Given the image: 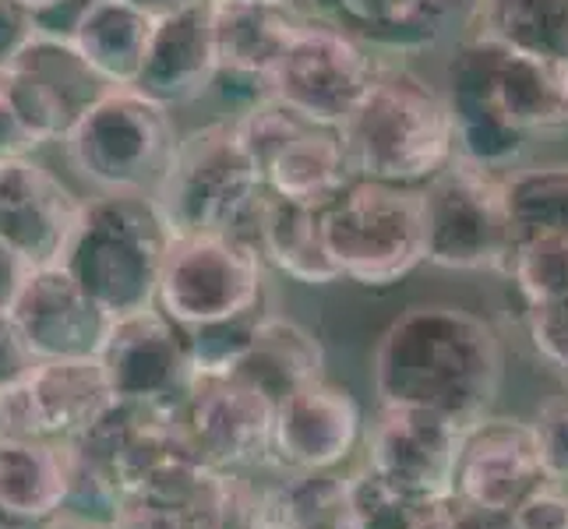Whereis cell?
<instances>
[{"mask_svg":"<svg viewBox=\"0 0 568 529\" xmlns=\"http://www.w3.org/2000/svg\"><path fill=\"white\" fill-rule=\"evenodd\" d=\"M371 370L378 406H417L469 427L491 417L505 353L498 332L474 311L414 304L382 332Z\"/></svg>","mask_w":568,"mask_h":529,"instance_id":"obj_1","label":"cell"},{"mask_svg":"<svg viewBox=\"0 0 568 529\" xmlns=\"http://www.w3.org/2000/svg\"><path fill=\"white\" fill-rule=\"evenodd\" d=\"M459 155L480 170H519L534 134L568 128L565 61L513 50L495 35H469L445 68Z\"/></svg>","mask_w":568,"mask_h":529,"instance_id":"obj_2","label":"cell"},{"mask_svg":"<svg viewBox=\"0 0 568 529\" xmlns=\"http://www.w3.org/2000/svg\"><path fill=\"white\" fill-rule=\"evenodd\" d=\"M339 134L354 176L399 187H427L459 155L448 95L403 64L382 68Z\"/></svg>","mask_w":568,"mask_h":529,"instance_id":"obj_3","label":"cell"},{"mask_svg":"<svg viewBox=\"0 0 568 529\" xmlns=\"http://www.w3.org/2000/svg\"><path fill=\"white\" fill-rule=\"evenodd\" d=\"M170 237L152 194L103 191L82 205L61 265L103 311L124 318L155 307Z\"/></svg>","mask_w":568,"mask_h":529,"instance_id":"obj_4","label":"cell"},{"mask_svg":"<svg viewBox=\"0 0 568 529\" xmlns=\"http://www.w3.org/2000/svg\"><path fill=\"white\" fill-rule=\"evenodd\" d=\"M325 244L339 279L388 289L427 262L420 187L354 176L325 208Z\"/></svg>","mask_w":568,"mask_h":529,"instance_id":"obj_5","label":"cell"},{"mask_svg":"<svg viewBox=\"0 0 568 529\" xmlns=\"http://www.w3.org/2000/svg\"><path fill=\"white\" fill-rule=\"evenodd\" d=\"M178 145L170 106L139 89H106L64 139L71 166L89 184L128 194L160 187Z\"/></svg>","mask_w":568,"mask_h":529,"instance_id":"obj_6","label":"cell"},{"mask_svg":"<svg viewBox=\"0 0 568 529\" xmlns=\"http://www.w3.org/2000/svg\"><path fill=\"white\" fill-rule=\"evenodd\" d=\"M265 258L233 233H173L155 307L184 332L268 311Z\"/></svg>","mask_w":568,"mask_h":529,"instance_id":"obj_7","label":"cell"},{"mask_svg":"<svg viewBox=\"0 0 568 529\" xmlns=\"http://www.w3.org/2000/svg\"><path fill=\"white\" fill-rule=\"evenodd\" d=\"M262 187L233 121H212L184 134L152 199L170 233H233Z\"/></svg>","mask_w":568,"mask_h":529,"instance_id":"obj_8","label":"cell"},{"mask_svg":"<svg viewBox=\"0 0 568 529\" xmlns=\"http://www.w3.org/2000/svg\"><path fill=\"white\" fill-rule=\"evenodd\" d=\"M427 220V265L448 272H498L513 254V220L505 176L456 155L435 181L420 187Z\"/></svg>","mask_w":568,"mask_h":529,"instance_id":"obj_9","label":"cell"},{"mask_svg":"<svg viewBox=\"0 0 568 529\" xmlns=\"http://www.w3.org/2000/svg\"><path fill=\"white\" fill-rule=\"evenodd\" d=\"M385 61L328 18H304L272 74V100L325 128H343L375 89Z\"/></svg>","mask_w":568,"mask_h":529,"instance_id":"obj_10","label":"cell"},{"mask_svg":"<svg viewBox=\"0 0 568 529\" xmlns=\"http://www.w3.org/2000/svg\"><path fill=\"white\" fill-rule=\"evenodd\" d=\"M276 399L237 370H194L178 403L181 452L212 469H258L272 462Z\"/></svg>","mask_w":568,"mask_h":529,"instance_id":"obj_11","label":"cell"},{"mask_svg":"<svg viewBox=\"0 0 568 529\" xmlns=\"http://www.w3.org/2000/svg\"><path fill=\"white\" fill-rule=\"evenodd\" d=\"M251 501L247 474L173 452L116 501L110 529H247Z\"/></svg>","mask_w":568,"mask_h":529,"instance_id":"obj_12","label":"cell"},{"mask_svg":"<svg viewBox=\"0 0 568 529\" xmlns=\"http://www.w3.org/2000/svg\"><path fill=\"white\" fill-rule=\"evenodd\" d=\"M110 85L78 53L71 35L32 29L8 64H0V95L32 139L64 142L85 110Z\"/></svg>","mask_w":568,"mask_h":529,"instance_id":"obj_13","label":"cell"},{"mask_svg":"<svg viewBox=\"0 0 568 529\" xmlns=\"http://www.w3.org/2000/svg\"><path fill=\"white\" fill-rule=\"evenodd\" d=\"M116 406L100 357L36 360L32 370L0 391V438L78 441Z\"/></svg>","mask_w":568,"mask_h":529,"instance_id":"obj_14","label":"cell"},{"mask_svg":"<svg viewBox=\"0 0 568 529\" xmlns=\"http://www.w3.org/2000/svg\"><path fill=\"white\" fill-rule=\"evenodd\" d=\"M463 430L442 414L417 406H378L364 427V462L417 505L456 495V462Z\"/></svg>","mask_w":568,"mask_h":529,"instance_id":"obj_15","label":"cell"},{"mask_svg":"<svg viewBox=\"0 0 568 529\" xmlns=\"http://www.w3.org/2000/svg\"><path fill=\"white\" fill-rule=\"evenodd\" d=\"M8 315L26 336L36 360L100 357L116 322L61 262L29 268Z\"/></svg>","mask_w":568,"mask_h":529,"instance_id":"obj_16","label":"cell"},{"mask_svg":"<svg viewBox=\"0 0 568 529\" xmlns=\"http://www.w3.org/2000/svg\"><path fill=\"white\" fill-rule=\"evenodd\" d=\"M304 18L293 4H247V0H212V39L220 74L215 85L223 100L241 110L272 100V74H276L286 47L293 43Z\"/></svg>","mask_w":568,"mask_h":529,"instance_id":"obj_17","label":"cell"},{"mask_svg":"<svg viewBox=\"0 0 568 529\" xmlns=\"http://www.w3.org/2000/svg\"><path fill=\"white\" fill-rule=\"evenodd\" d=\"M547 484L537 435L530 420L484 417L463 430L456 462V495L491 516H513V508Z\"/></svg>","mask_w":568,"mask_h":529,"instance_id":"obj_18","label":"cell"},{"mask_svg":"<svg viewBox=\"0 0 568 529\" xmlns=\"http://www.w3.org/2000/svg\"><path fill=\"white\" fill-rule=\"evenodd\" d=\"M357 445H364V414L349 388L318 378L276 403L272 466L293 474L343 469Z\"/></svg>","mask_w":568,"mask_h":529,"instance_id":"obj_19","label":"cell"},{"mask_svg":"<svg viewBox=\"0 0 568 529\" xmlns=\"http://www.w3.org/2000/svg\"><path fill=\"white\" fill-rule=\"evenodd\" d=\"M100 360L124 403H181L194 375L184 328L160 307L116 318Z\"/></svg>","mask_w":568,"mask_h":529,"instance_id":"obj_20","label":"cell"},{"mask_svg":"<svg viewBox=\"0 0 568 529\" xmlns=\"http://www.w3.org/2000/svg\"><path fill=\"white\" fill-rule=\"evenodd\" d=\"M82 205L61 176L29 155L0 163V241L29 268L61 262Z\"/></svg>","mask_w":568,"mask_h":529,"instance_id":"obj_21","label":"cell"},{"mask_svg":"<svg viewBox=\"0 0 568 529\" xmlns=\"http://www.w3.org/2000/svg\"><path fill=\"white\" fill-rule=\"evenodd\" d=\"M233 237L247 241L265 258V265L304 286L339 283L336 262H332L325 244L322 205L293 202L262 187V194L244 212L237 230H233Z\"/></svg>","mask_w":568,"mask_h":529,"instance_id":"obj_22","label":"cell"},{"mask_svg":"<svg viewBox=\"0 0 568 529\" xmlns=\"http://www.w3.org/2000/svg\"><path fill=\"white\" fill-rule=\"evenodd\" d=\"M215 74H220V61H215L212 39V0H194L155 22L145 68L134 89L173 110L202 100L215 85Z\"/></svg>","mask_w":568,"mask_h":529,"instance_id":"obj_23","label":"cell"},{"mask_svg":"<svg viewBox=\"0 0 568 529\" xmlns=\"http://www.w3.org/2000/svg\"><path fill=\"white\" fill-rule=\"evenodd\" d=\"M315 8L367 47L420 53L438 47L463 22H474L480 0H315Z\"/></svg>","mask_w":568,"mask_h":529,"instance_id":"obj_24","label":"cell"},{"mask_svg":"<svg viewBox=\"0 0 568 529\" xmlns=\"http://www.w3.org/2000/svg\"><path fill=\"white\" fill-rule=\"evenodd\" d=\"M71 498V445L0 438V508L29 522H53Z\"/></svg>","mask_w":568,"mask_h":529,"instance_id":"obj_25","label":"cell"},{"mask_svg":"<svg viewBox=\"0 0 568 529\" xmlns=\"http://www.w3.org/2000/svg\"><path fill=\"white\" fill-rule=\"evenodd\" d=\"M160 18L128 0H89L71 29V43L110 89H134Z\"/></svg>","mask_w":568,"mask_h":529,"instance_id":"obj_26","label":"cell"},{"mask_svg":"<svg viewBox=\"0 0 568 529\" xmlns=\"http://www.w3.org/2000/svg\"><path fill=\"white\" fill-rule=\"evenodd\" d=\"M349 181H354V170H349L339 128H325L315 121H304L293 131L290 142L262 170V184L272 194L322 208Z\"/></svg>","mask_w":568,"mask_h":529,"instance_id":"obj_27","label":"cell"},{"mask_svg":"<svg viewBox=\"0 0 568 529\" xmlns=\"http://www.w3.org/2000/svg\"><path fill=\"white\" fill-rule=\"evenodd\" d=\"M230 370H237L241 378L258 385L265 396L280 403L301 385L325 378V353L304 325L268 311L258 332H254L247 353Z\"/></svg>","mask_w":568,"mask_h":529,"instance_id":"obj_28","label":"cell"},{"mask_svg":"<svg viewBox=\"0 0 568 529\" xmlns=\"http://www.w3.org/2000/svg\"><path fill=\"white\" fill-rule=\"evenodd\" d=\"M474 22L513 50L568 61V0H480Z\"/></svg>","mask_w":568,"mask_h":529,"instance_id":"obj_29","label":"cell"},{"mask_svg":"<svg viewBox=\"0 0 568 529\" xmlns=\"http://www.w3.org/2000/svg\"><path fill=\"white\" fill-rule=\"evenodd\" d=\"M505 205L516 237L568 233V163H537L505 173Z\"/></svg>","mask_w":568,"mask_h":529,"instance_id":"obj_30","label":"cell"},{"mask_svg":"<svg viewBox=\"0 0 568 529\" xmlns=\"http://www.w3.org/2000/svg\"><path fill=\"white\" fill-rule=\"evenodd\" d=\"M505 279L516 286L526 307L568 297V233H530L516 237Z\"/></svg>","mask_w":568,"mask_h":529,"instance_id":"obj_31","label":"cell"},{"mask_svg":"<svg viewBox=\"0 0 568 529\" xmlns=\"http://www.w3.org/2000/svg\"><path fill=\"white\" fill-rule=\"evenodd\" d=\"M346 495H349L346 529H417V519L424 512V505L403 498L367 462L346 474Z\"/></svg>","mask_w":568,"mask_h":529,"instance_id":"obj_32","label":"cell"},{"mask_svg":"<svg viewBox=\"0 0 568 529\" xmlns=\"http://www.w3.org/2000/svg\"><path fill=\"white\" fill-rule=\"evenodd\" d=\"M526 336H530V346L540 364L558 382L568 385V297L555 304L526 307Z\"/></svg>","mask_w":568,"mask_h":529,"instance_id":"obj_33","label":"cell"},{"mask_svg":"<svg viewBox=\"0 0 568 529\" xmlns=\"http://www.w3.org/2000/svg\"><path fill=\"white\" fill-rule=\"evenodd\" d=\"M530 424H534V435H537L544 477L551 484L568 487V396L540 406Z\"/></svg>","mask_w":568,"mask_h":529,"instance_id":"obj_34","label":"cell"},{"mask_svg":"<svg viewBox=\"0 0 568 529\" xmlns=\"http://www.w3.org/2000/svg\"><path fill=\"white\" fill-rule=\"evenodd\" d=\"M513 529H568V487L565 484H540L534 495H526L513 516Z\"/></svg>","mask_w":568,"mask_h":529,"instance_id":"obj_35","label":"cell"},{"mask_svg":"<svg viewBox=\"0 0 568 529\" xmlns=\"http://www.w3.org/2000/svg\"><path fill=\"white\" fill-rule=\"evenodd\" d=\"M417 529H513L508 516H491L484 508L466 505L459 495H448L435 505H424Z\"/></svg>","mask_w":568,"mask_h":529,"instance_id":"obj_36","label":"cell"},{"mask_svg":"<svg viewBox=\"0 0 568 529\" xmlns=\"http://www.w3.org/2000/svg\"><path fill=\"white\" fill-rule=\"evenodd\" d=\"M32 364H36V357H32L26 336L18 332L8 311H0V391L14 382H22L32 370Z\"/></svg>","mask_w":568,"mask_h":529,"instance_id":"obj_37","label":"cell"},{"mask_svg":"<svg viewBox=\"0 0 568 529\" xmlns=\"http://www.w3.org/2000/svg\"><path fill=\"white\" fill-rule=\"evenodd\" d=\"M36 145H39V142L22 128V121H18L14 110L4 103V95H0V163L22 160V155H29Z\"/></svg>","mask_w":568,"mask_h":529,"instance_id":"obj_38","label":"cell"},{"mask_svg":"<svg viewBox=\"0 0 568 529\" xmlns=\"http://www.w3.org/2000/svg\"><path fill=\"white\" fill-rule=\"evenodd\" d=\"M32 29V14L14 8L11 0H0V64H8V57L26 43Z\"/></svg>","mask_w":568,"mask_h":529,"instance_id":"obj_39","label":"cell"},{"mask_svg":"<svg viewBox=\"0 0 568 529\" xmlns=\"http://www.w3.org/2000/svg\"><path fill=\"white\" fill-rule=\"evenodd\" d=\"M26 276H29V265L18 258L4 241H0V311H11Z\"/></svg>","mask_w":568,"mask_h":529,"instance_id":"obj_40","label":"cell"},{"mask_svg":"<svg viewBox=\"0 0 568 529\" xmlns=\"http://www.w3.org/2000/svg\"><path fill=\"white\" fill-rule=\"evenodd\" d=\"M131 8H139V11H145V14H152V18H166V14H173V11H181V8H187V4H194V0H128Z\"/></svg>","mask_w":568,"mask_h":529,"instance_id":"obj_41","label":"cell"},{"mask_svg":"<svg viewBox=\"0 0 568 529\" xmlns=\"http://www.w3.org/2000/svg\"><path fill=\"white\" fill-rule=\"evenodd\" d=\"M50 529H110V522H100V519H85V516H71V512H64V516H57V519L50 522Z\"/></svg>","mask_w":568,"mask_h":529,"instance_id":"obj_42","label":"cell"},{"mask_svg":"<svg viewBox=\"0 0 568 529\" xmlns=\"http://www.w3.org/2000/svg\"><path fill=\"white\" fill-rule=\"evenodd\" d=\"M14 8H22L26 14H50V11H57V8H64L68 0H11Z\"/></svg>","mask_w":568,"mask_h":529,"instance_id":"obj_43","label":"cell"},{"mask_svg":"<svg viewBox=\"0 0 568 529\" xmlns=\"http://www.w3.org/2000/svg\"><path fill=\"white\" fill-rule=\"evenodd\" d=\"M0 529H50V522H29V519H18L0 508Z\"/></svg>","mask_w":568,"mask_h":529,"instance_id":"obj_44","label":"cell"},{"mask_svg":"<svg viewBox=\"0 0 568 529\" xmlns=\"http://www.w3.org/2000/svg\"><path fill=\"white\" fill-rule=\"evenodd\" d=\"M247 4H280V8H286V4H293V0H247Z\"/></svg>","mask_w":568,"mask_h":529,"instance_id":"obj_45","label":"cell"},{"mask_svg":"<svg viewBox=\"0 0 568 529\" xmlns=\"http://www.w3.org/2000/svg\"><path fill=\"white\" fill-rule=\"evenodd\" d=\"M251 529H293V526H283V522H268V526H251Z\"/></svg>","mask_w":568,"mask_h":529,"instance_id":"obj_46","label":"cell"}]
</instances>
